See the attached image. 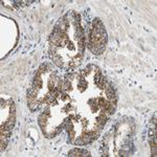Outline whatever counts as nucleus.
<instances>
[{
	"instance_id": "obj_2",
	"label": "nucleus",
	"mask_w": 157,
	"mask_h": 157,
	"mask_svg": "<svg viewBox=\"0 0 157 157\" xmlns=\"http://www.w3.org/2000/svg\"><path fill=\"white\" fill-rule=\"evenodd\" d=\"M33 87H35L36 89H41L43 87V81L41 77H39V75H35V78H34V85H33Z\"/></svg>"
},
{
	"instance_id": "obj_1",
	"label": "nucleus",
	"mask_w": 157,
	"mask_h": 157,
	"mask_svg": "<svg viewBox=\"0 0 157 157\" xmlns=\"http://www.w3.org/2000/svg\"><path fill=\"white\" fill-rule=\"evenodd\" d=\"M69 156H90L89 152L82 150V149H73L68 154Z\"/></svg>"
}]
</instances>
